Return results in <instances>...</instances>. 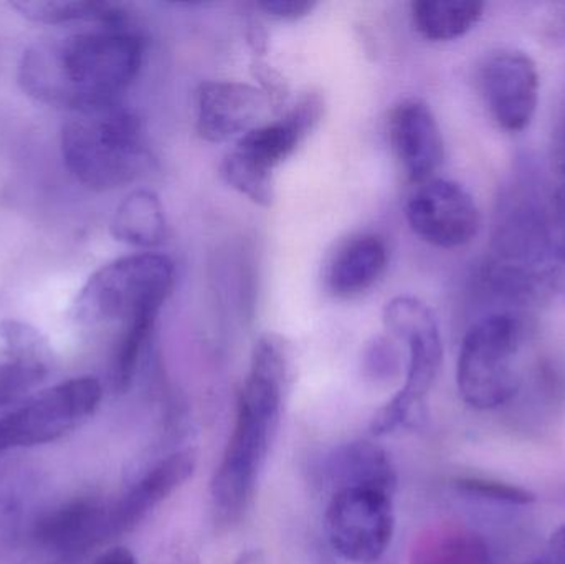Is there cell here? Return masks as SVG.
<instances>
[{
	"label": "cell",
	"mask_w": 565,
	"mask_h": 564,
	"mask_svg": "<svg viewBox=\"0 0 565 564\" xmlns=\"http://www.w3.org/2000/svg\"><path fill=\"white\" fill-rule=\"evenodd\" d=\"M141 63V39L126 20L95 23L32 43L20 58L19 83L36 102L76 113L119 102Z\"/></svg>",
	"instance_id": "cell-1"
},
{
	"label": "cell",
	"mask_w": 565,
	"mask_h": 564,
	"mask_svg": "<svg viewBox=\"0 0 565 564\" xmlns=\"http://www.w3.org/2000/svg\"><path fill=\"white\" fill-rule=\"evenodd\" d=\"M289 377V347L280 334L258 338L237 401L231 439L211 482L215 525L234 526L247 512L280 424Z\"/></svg>",
	"instance_id": "cell-2"
},
{
	"label": "cell",
	"mask_w": 565,
	"mask_h": 564,
	"mask_svg": "<svg viewBox=\"0 0 565 564\" xmlns=\"http://www.w3.org/2000/svg\"><path fill=\"white\" fill-rule=\"evenodd\" d=\"M174 264L166 255H128L95 272L73 304V318L79 327L118 331L113 383L121 393L135 380L142 348L174 287Z\"/></svg>",
	"instance_id": "cell-3"
},
{
	"label": "cell",
	"mask_w": 565,
	"mask_h": 564,
	"mask_svg": "<svg viewBox=\"0 0 565 564\" xmlns=\"http://www.w3.org/2000/svg\"><path fill=\"white\" fill-rule=\"evenodd\" d=\"M68 171L93 191H113L141 175L148 164L141 121L119 102L72 113L62 129Z\"/></svg>",
	"instance_id": "cell-4"
},
{
	"label": "cell",
	"mask_w": 565,
	"mask_h": 564,
	"mask_svg": "<svg viewBox=\"0 0 565 564\" xmlns=\"http://www.w3.org/2000/svg\"><path fill=\"white\" fill-rule=\"evenodd\" d=\"M526 323L514 310L481 317L461 341L458 393L473 409L490 411L513 400L521 384Z\"/></svg>",
	"instance_id": "cell-5"
},
{
	"label": "cell",
	"mask_w": 565,
	"mask_h": 564,
	"mask_svg": "<svg viewBox=\"0 0 565 564\" xmlns=\"http://www.w3.org/2000/svg\"><path fill=\"white\" fill-rule=\"evenodd\" d=\"M384 323L408 350L404 387L377 411L371 429L375 436L394 433L430 393L444 360L440 328L427 304L415 297H395L384 308Z\"/></svg>",
	"instance_id": "cell-6"
},
{
	"label": "cell",
	"mask_w": 565,
	"mask_h": 564,
	"mask_svg": "<svg viewBox=\"0 0 565 564\" xmlns=\"http://www.w3.org/2000/svg\"><path fill=\"white\" fill-rule=\"evenodd\" d=\"M103 400L93 376L73 377L26 400L0 417V454L62 439L89 419Z\"/></svg>",
	"instance_id": "cell-7"
},
{
	"label": "cell",
	"mask_w": 565,
	"mask_h": 564,
	"mask_svg": "<svg viewBox=\"0 0 565 564\" xmlns=\"http://www.w3.org/2000/svg\"><path fill=\"white\" fill-rule=\"evenodd\" d=\"M392 493L371 487H351L332 493L326 509L329 545L345 562L371 564L381 560L394 539Z\"/></svg>",
	"instance_id": "cell-8"
},
{
	"label": "cell",
	"mask_w": 565,
	"mask_h": 564,
	"mask_svg": "<svg viewBox=\"0 0 565 564\" xmlns=\"http://www.w3.org/2000/svg\"><path fill=\"white\" fill-rule=\"evenodd\" d=\"M405 214L412 231L435 247H465L480 231L477 202L463 185L448 179L418 184Z\"/></svg>",
	"instance_id": "cell-9"
},
{
	"label": "cell",
	"mask_w": 565,
	"mask_h": 564,
	"mask_svg": "<svg viewBox=\"0 0 565 564\" xmlns=\"http://www.w3.org/2000/svg\"><path fill=\"white\" fill-rule=\"evenodd\" d=\"M478 86L484 105L504 131H524L540 103V72L526 53L498 50L481 63Z\"/></svg>",
	"instance_id": "cell-10"
},
{
	"label": "cell",
	"mask_w": 565,
	"mask_h": 564,
	"mask_svg": "<svg viewBox=\"0 0 565 564\" xmlns=\"http://www.w3.org/2000/svg\"><path fill=\"white\" fill-rule=\"evenodd\" d=\"M271 99L264 88L238 82H207L198 92L195 129L204 141L225 142L264 125Z\"/></svg>",
	"instance_id": "cell-11"
},
{
	"label": "cell",
	"mask_w": 565,
	"mask_h": 564,
	"mask_svg": "<svg viewBox=\"0 0 565 564\" xmlns=\"http://www.w3.org/2000/svg\"><path fill=\"white\" fill-rule=\"evenodd\" d=\"M392 151L414 184L434 179L445 159V142L437 118L422 99H404L388 118Z\"/></svg>",
	"instance_id": "cell-12"
},
{
	"label": "cell",
	"mask_w": 565,
	"mask_h": 564,
	"mask_svg": "<svg viewBox=\"0 0 565 564\" xmlns=\"http://www.w3.org/2000/svg\"><path fill=\"white\" fill-rule=\"evenodd\" d=\"M198 469V453L182 449L156 464L111 507L113 536L131 532L172 493L185 486Z\"/></svg>",
	"instance_id": "cell-13"
},
{
	"label": "cell",
	"mask_w": 565,
	"mask_h": 564,
	"mask_svg": "<svg viewBox=\"0 0 565 564\" xmlns=\"http://www.w3.org/2000/svg\"><path fill=\"white\" fill-rule=\"evenodd\" d=\"M322 109L324 105L321 96L306 95L281 119L264 123L242 136L234 151L260 171L274 174L275 168L288 159L299 142L318 125Z\"/></svg>",
	"instance_id": "cell-14"
},
{
	"label": "cell",
	"mask_w": 565,
	"mask_h": 564,
	"mask_svg": "<svg viewBox=\"0 0 565 564\" xmlns=\"http://www.w3.org/2000/svg\"><path fill=\"white\" fill-rule=\"evenodd\" d=\"M111 507L79 499L52 510L36 522L35 539L50 552L78 555L111 539Z\"/></svg>",
	"instance_id": "cell-15"
},
{
	"label": "cell",
	"mask_w": 565,
	"mask_h": 564,
	"mask_svg": "<svg viewBox=\"0 0 565 564\" xmlns=\"http://www.w3.org/2000/svg\"><path fill=\"white\" fill-rule=\"evenodd\" d=\"M45 338L20 321H0V406L22 396L49 374Z\"/></svg>",
	"instance_id": "cell-16"
},
{
	"label": "cell",
	"mask_w": 565,
	"mask_h": 564,
	"mask_svg": "<svg viewBox=\"0 0 565 564\" xmlns=\"http://www.w3.org/2000/svg\"><path fill=\"white\" fill-rule=\"evenodd\" d=\"M387 264V245L381 237L358 235L339 245L332 255L326 270V284L335 297H358L381 280Z\"/></svg>",
	"instance_id": "cell-17"
},
{
	"label": "cell",
	"mask_w": 565,
	"mask_h": 564,
	"mask_svg": "<svg viewBox=\"0 0 565 564\" xmlns=\"http://www.w3.org/2000/svg\"><path fill=\"white\" fill-rule=\"evenodd\" d=\"M328 476L334 492L351 487H371L394 496L397 476L391 457L367 440L339 447L328 460Z\"/></svg>",
	"instance_id": "cell-18"
},
{
	"label": "cell",
	"mask_w": 565,
	"mask_h": 564,
	"mask_svg": "<svg viewBox=\"0 0 565 564\" xmlns=\"http://www.w3.org/2000/svg\"><path fill=\"white\" fill-rule=\"evenodd\" d=\"M166 231L164 207L151 191L131 192L113 215L111 234L116 241L135 247H158L164 242Z\"/></svg>",
	"instance_id": "cell-19"
},
{
	"label": "cell",
	"mask_w": 565,
	"mask_h": 564,
	"mask_svg": "<svg viewBox=\"0 0 565 564\" xmlns=\"http://www.w3.org/2000/svg\"><path fill=\"white\" fill-rule=\"evenodd\" d=\"M477 0H417L412 3L415 29L431 42H450L467 35L483 17Z\"/></svg>",
	"instance_id": "cell-20"
},
{
	"label": "cell",
	"mask_w": 565,
	"mask_h": 564,
	"mask_svg": "<svg viewBox=\"0 0 565 564\" xmlns=\"http://www.w3.org/2000/svg\"><path fill=\"white\" fill-rule=\"evenodd\" d=\"M411 564H490V552L477 533L441 526L418 540Z\"/></svg>",
	"instance_id": "cell-21"
},
{
	"label": "cell",
	"mask_w": 565,
	"mask_h": 564,
	"mask_svg": "<svg viewBox=\"0 0 565 564\" xmlns=\"http://www.w3.org/2000/svg\"><path fill=\"white\" fill-rule=\"evenodd\" d=\"M25 19L46 25L63 23H113L125 22L126 13L115 3L96 0H22L13 2Z\"/></svg>",
	"instance_id": "cell-22"
},
{
	"label": "cell",
	"mask_w": 565,
	"mask_h": 564,
	"mask_svg": "<svg viewBox=\"0 0 565 564\" xmlns=\"http://www.w3.org/2000/svg\"><path fill=\"white\" fill-rule=\"evenodd\" d=\"M222 175L235 191L250 199L255 204L270 207L274 205L275 181L274 174L260 171L250 162L245 161L237 152L231 151L222 162Z\"/></svg>",
	"instance_id": "cell-23"
},
{
	"label": "cell",
	"mask_w": 565,
	"mask_h": 564,
	"mask_svg": "<svg viewBox=\"0 0 565 564\" xmlns=\"http://www.w3.org/2000/svg\"><path fill=\"white\" fill-rule=\"evenodd\" d=\"M455 486L467 496L490 500V502L507 503V506H530L536 500V496L530 490L498 482V480L480 479V477L458 479Z\"/></svg>",
	"instance_id": "cell-24"
},
{
	"label": "cell",
	"mask_w": 565,
	"mask_h": 564,
	"mask_svg": "<svg viewBox=\"0 0 565 564\" xmlns=\"http://www.w3.org/2000/svg\"><path fill=\"white\" fill-rule=\"evenodd\" d=\"M262 9L268 15L277 19L298 20L309 15L315 10L316 2L312 0H267L260 3Z\"/></svg>",
	"instance_id": "cell-25"
},
{
	"label": "cell",
	"mask_w": 565,
	"mask_h": 564,
	"mask_svg": "<svg viewBox=\"0 0 565 564\" xmlns=\"http://www.w3.org/2000/svg\"><path fill=\"white\" fill-rule=\"evenodd\" d=\"M553 159L554 168L565 184V113L554 135Z\"/></svg>",
	"instance_id": "cell-26"
},
{
	"label": "cell",
	"mask_w": 565,
	"mask_h": 564,
	"mask_svg": "<svg viewBox=\"0 0 565 564\" xmlns=\"http://www.w3.org/2000/svg\"><path fill=\"white\" fill-rule=\"evenodd\" d=\"M198 555H195L192 546L185 543H175L171 546V552L164 556V564H198Z\"/></svg>",
	"instance_id": "cell-27"
},
{
	"label": "cell",
	"mask_w": 565,
	"mask_h": 564,
	"mask_svg": "<svg viewBox=\"0 0 565 564\" xmlns=\"http://www.w3.org/2000/svg\"><path fill=\"white\" fill-rule=\"evenodd\" d=\"M93 564H139L136 562L135 555L129 550L122 549V546H116V549L108 550V552L102 553Z\"/></svg>",
	"instance_id": "cell-28"
},
{
	"label": "cell",
	"mask_w": 565,
	"mask_h": 564,
	"mask_svg": "<svg viewBox=\"0 0 565 564\" xmlns=\"http://www.w3.org/2000/svg\"><path fill=\"white\" fill-rule=\"evenodd\" d=\"M550 560L556 564H565V525L551 536Z\"/></svg>",
	"instance_id": "cell-29"
},
{
	"label": "cell",
	"mask_w": 565,
	"mask_h": 564,
	"mask_svg": "<svg viewBox=\"0 0 565 564\" xmlns=\"http://www.w3.org/2000/svg\"><path fill=\"white\" fill-rule=\"evenodd\" d=\"M234 564H268V562L265 552L258 549H250L242 552Z\"/></svg>",
	"instance_id": "cell-30"
},
{
	"label": "cell",
	"mask_w": 565,
	"mask_h": 564,
	"mask_svg": "<svg viewBox=\"0 0 565 564\" xmlns=\"http://www.w3.org/2000/svg\"><path fill=\"white\" fill-rule=\"evenodd\" d=\"M530 564H556V563L551 562V560L547 558V560H541V562H533V563H530Z\"/></svg>",
	"instance_id": "cell-31"
}]
</instances>
